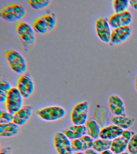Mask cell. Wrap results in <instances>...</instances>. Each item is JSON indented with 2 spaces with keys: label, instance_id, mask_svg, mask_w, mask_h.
Instances as JSON below:
<instances>
[{
  "label": "cell",
  "instance_id": "d6a6232c",
  "mask_svg": "<svg viewBox=\"0 0 137 154\" xmlns=\"http://www.w3.org/2000/svg\"><path fill=\"white\" fill-rule=\"evenodd\" d=\"M101 154H114V152H112L111 150H107V151H105L104 152H102L101 153Z\"/></svg>",
  "mask_w": 137,
  "mask_h": 154
},
{
  "label": "cell",
  "instance_id": "484cf974",
  "mask_svg": "<svg viewBox=\"0 0 137 154\" xmlns=\"http://www.w3.org/2000/svg\"><path fill=\"white\" fill-rule=\"evenodd\" d=\"M29 4L33 9L39 10L46 8L50 4V0H30Z\"/></svg>",
  "mask_w": 137,
  "mask_h": 154
},
{
  "label": "cell",
  "instance_id": "2e32d148",
  "mask_svg": "<svg viewBox=\"0 0 137 154\" xmlns=\"http://www.w3.org/2000/svg\"><path fill=\"white\" fill-rule=\"evenodd\" d=\"M62 132L70 140H73L87 134V130L85 125H73L63 130Z\"/></svg>",
  "mask_w": 137,
  "mask_h": 154
},
{
  "label": "cell",
  "instance_id": "8fae6325",
  "mask_svg": "<svg viewBox=\"0 0 137 154\" xmlns=\"http://www.w3.org/2000/svg\"><path fill=\"white\" fill-rule=\"evenodd\" d=\"M17 32L20 38L26 43L32 45L35 41V31L33 26L25 21H20L17 24Z\"/></svg>",
  "mask_w": 137,
  "mask_h": 154
},
{
  "label": "cell",
  "instance_id": "44dd1931",
  "mask_svg": "<svg viewBox=\"0 0 137 154\" xmlns=\"http://www.w3.org/2000/svg\"><path fill=\"white\" fill-rule=\"evenodd\" d=\"M19 126L14 122L0 124V136L3 137H10L17 134Z\"/></svg>",
  "mask_w": 137,
  "mask_h": 154
},
{
  "label": "cell",
  "instance_id": "9c48e42d",
  "mask_svg": "<svg viewBox=\"0 0 137 154\" xmlns=\"http://www.w3.org/2000/svg\"><path fill=\"white\" fill-rule=\"evenodd\" d=\"M54 145L58 154H74L72 143L62 132H58L55 134L54 138Z\"/></svg>",
  "mask_w": 137,
  "mask_h": 154
},
{
  "label": "cell",
  "instance_id": "cb8c5ba5",
  "mask_svg": "<svg viewBox=\"0 0 137 154\" xmlns=\"http://www.w3.org/2000/svg\"><path fill=\"white\" fill-rule=\"evenodd\" d=\"M10 83L4 77L0 78V102H5L7 96L11 89Z\"/></svg>",
  "mask_w": 137,
  "mask_h": 154
},
{
  "label": "cell",
  "instance_id": "d4e9b609",
  "mask_svg": "<svg viewBox=\"0 0 137 154\" xmlns=\"http://www.w3.org/2000/svg\"><path fill=\"white\" fill-rule=\"evenodd\" d=\"M130 6L129 1L128 0H114L113 1L115 13H121L128 11Z\"/></svg>",
  "mask_w": 137,
  "mask_h": 154
},
{
  "label": "cell",
  "instance_id": "4316f807",
  "mask_svg": "<svg viewBox=\"0 0 137 154\" xmlns=\"http://www.w3.org/2000/svg\"><path fill=\"white\" fill-rule=\"evenodd\" d=\"M130 154H137V133H134L129 142L127 148Z\"/></svg>",
  "mask_w": 137,
  "mask_h": 154
},
{
  "label": "cell",
  "instance_id": "3957f363",
  "mask_svg": "<svg viewBox=\"0 0 137 154\" xmlns=\"http://www.w3.org/2000/svg\"><path fill=\"white\" fill-rule=\"evenodd\" d=\"M56 24V14L51 13L37 18L33 22L32 26L36 32L44 34L53 30Z\"/></svg>",
  "mask_w": 137,
  "mask_h": 154
},
{
  "label": "cell",
  "instance_id": "83f0119b",
  "mask_svg": "<svg viewBox=\"0 0 137 154\" xmlns=\"http://www.w3.org/2000/svg\"><path fill=\"white\" fill-rule=\"evenodd\" d=\"M14 115L8 111L1 109L0 110V124H5L12 122Z\"/></svg>",
  "mask_w": 137,
  "mask_h": 154
},
{
  "label": "cell",
  "instance_id": "30bf717a",
  "mask_svg": "<svg viewBox=\"0 0 137 154\" xmlns=\"http://www.w3.org/2000/svg\"><path fill=\"white\" fill-rule=\"evenodd\" d=\"M132 33V29L130 26L113 29L109 43L111 46L122 44L130 37Z\"/></svg>",
  "mask_w": 137,
  "mask_h": 154
},
{
  "label": "cell",
  "instance_id": "f546056e",
  "mask_svg": "<svg viewBox=\"0 0 137 154\" xmlns=\"http://www.w3.org/2000/svg\"><path fill=\"white\" fill-rule=\"evenodd\" d=\"M130 5L133 9L137 11V0L129 1Z\"/></svg>",
  "mask_w": 137,
  "mask_h": 154
},
{
  "label": "cell",
  "instance_id": "5bb4252c",
  "mask_svg": "<svg viewBox=\"0 0 137 154\" xmlns=\"http://www.w3.org/2000/svg\"><path fill=\"white\" fill-rule=\"evenodd\" d=\"M94 140L88 135L83 136L80 138L72 140V149L74 152H85L92 149Z\"/></svg>",
  "mask_w": 137,
  "mask_h": 154
},
{
  "label": "cell",
  "instance_id": "ba28073f",
  "mask_svg": "<svg viewBox=\"0 0 137 154\" xmlns=\"http://www.w3.org/2000/svg\"><path fill=\"white\" fill-rule=\"evenodd\" d=\"M95 28L97 36L103 43H110L112 30L107 20L99 16L96 20Z\"/></svg>",
  "mask_w": 137,
  "mask_h": 154
},
{
  "label": "cell",
  "instance_id": "4fadbf2b",
  "mask_svg": "<svg viewBox=\"0 0 137 154\" xmlns=\"http://www.w3.org/2000/svg\"><path fill=\"white\" fill-rule=\"evenodd\" d=\"M108 106L114 116L126 115V107L122 99L118 95L113 94L108 99Z\"/></svg>",
  "mask_w": 137,
  "mask_h": 154
},
{
  "label": "cell",
  "instance_id": "277c9868",
  "mask_svg": "<svg viewBox=\"0 0 137 154\" xmlns=\"http://www.w3.org/2000/svg\"><path fill=\"white\" fill-rule=\"evenodd\" d=\"M23 98L17 88L12 87L5 102L7 111L14 115L23 106Z\"/></svg>",
  "mask_w": 137,
  "mask_h": 154
},
{
  "label": "cell",
  "instance_id": "6da1fadb",
  "mask_svg": "<svg viewBox=\"0 0 137 154\" xmlns=\"http://www.w3.org/2000/svg\"><path fill=\"white\" fill-rule=\"evenodd\" d=\"M26 14L25 8L21 5L13 3L6 5L0 10V16L6 21L14 22L21 20Z\"/></svg>",
  "mask_w": 137,
  "mask_h": 154
},
{
  "label": "cell",
  "instance_id": "d6986e66",
  "mask_svg": "<svg viewBox=\"0 0 137 154\" xmlns=\"http://www.w3.org/2000/svg\"><path fill=\"white\" fill-rule=\"evenodd\" d=\"M129 140L122 136L113 140L110 150L115 154H121L127 149Z\"/></svg>",
  "mask_w": 137,
  "mask_h": 154
},
{
  "label": "cell",
  "instance_id": "836d02e7",
  "mask_svg": "<svg viewBox=\"0 0 137 154\" xmlns=\"http://www.w3.org/2000/svg\"><path fill=\"white\" fill-rule=\"evenodd\" d=\"M74 154H85V152H76Z\"/></svg>",
  "mask_w": 137,
  "mask_h": 154
},
{
  "label": "cell",
  "instance_id": "7c38bea8",
  "mask_svg": "<svg viewBox=\"0 0 137 154\" xmlns=\"http://www.w3.org/2000/svg\"><path fill=\"white\" fill-rule=\"evenodd\" d=\"M17 88L24 98H28L34 92V82L31 76L28 74H23L18 79Z\"/></svg>",
  "mask_w": 137,
  "mask_h": 154
},
{
  "label": "cell",
  "instance_id": "5b68a950",
  "mask_svg": "<svg viewBox=\"0 0 137 154\" xmlns=\"http://www.w3.org/2000/svg\"><path fill=\"white\" fill-rule=\"evenodd\" d=\"M89 104L86 101L76 105L71 114V120L73 125H85L88 117Z\"/></svg>",
  "mask_w": 137,
  "mask_h": 154
},
{
  "label": "cell",
  "instance_id": "603a6c76",
  "mask_svg": "<svg viewBox=\"0 0 137 154\" xmlns=\"http://www.w3.org/2000/svg\"><path fill=\"white\" fill-rule=\"evenodd\" d=\"M112 142V140L101 138L95 140L92 149L99 153L110 150L111 148Z\"/></svg>",
  "mask_w": 137,
  "mask_h": 154
},
{
  "label": "cell",
  "instance_id": "e0dca14e",
  "mask_svg": "<svg viewBox=\"0 0 137 154\" xmlns=\"http://www.w3.org/2000/svg\"><path fill=\"white\" fill-rule=\"evenodd\" d=\"M123 131L114 124H111L101 128L100 138L113 140L121 136Z\"/></svg>",
  "mask_w": 137,
  "mask_h": 154
},
{
  "label": "cell",
  "instance_id": "ffe728a7",
  "mask_svg": "<svg viewBox=\"0 0 137 154\" xmlns=\"http://www.w3.org/2000/svg\"><path fill=\"white\" fill-rule=\"evenodd\" d=\"M107 109L103 106L97 107L95 111L93 119L100 125L101 128L107 126L108 115Z\"/></svg>",
  "mask_w": 137,
  "mask_h": 154
},
{
  "label": "cell",
  "instance_id": "4dcf8cb0",
  "mask_svg": "<svg viewBox=\"0 0 137 154\" xmlns=\"http://www.w3.org/2000/svg\"><path fill=\"white\" fill-rule=\"evenodd\" d=\"M84 152H85V154H101L92 149L86 150Z\"/></svg>",
  "mask_w": 137,
  "mask_h": 154
},
{
  "label": "cell",
  "instance_id": "9a60e30c",
  "mask_svg": "<svg viewBox=\"0 0 137 154\" xmlns=\"http://www.w3.org/2000/svg\"><path fill=\"white\" fill-rule=\"evenodd\" d=\"M33 108L30 106H23L14 115L13 122L19 126L25 125L31 118Z\"/></svg>",
  "mask_w": 137,
  "mask_h": 154
},
{
  "label": "cell",
  "instance_id": "7a4b0ae2",
  "mask_svg": "<svg viewBox=\"0 0 137 154\" xmlns=\"http://www.w3.org/2000/svg\"><path fill=\"white\" fill-rule=\"evenodd\" d=\"M5 56L12 70L18 74H23L27 69V64L22 54L14 49L5 52Z\"/></svg>",
  "mask_w": 137,
  "mask_h": 154
},
{
  "label": "cell",
  "instance_id": "f1b7e54d",
  "mask_svg": "<svg viewBox=\"0 0 137 154\" xmlns=\"http://www.w3.org/2000/svg\"><path fill=\"white\" fill-rule=\"evenodd\" d=\"M12 149L11 147L8 146L2 148L0 150V154H12Z\"/></svg>",
  "mask_w": 137,
  "mask_h": 154
},
{
  "label": "cell",
  "instance_id": "7402d4cb",
  "mask_svg": "<svg viewBox=\"0 0 137 154\" xmlns=\"http://www.w3.org/2000/svg\"><path fill=\"white\" fill-rule=\"evenodd\" d=\"M87 130V135L89 136L94 140H96L100 138L101 129L99 124L92 119L87 121L85 124Z\"/></svg>",
  "mask_w": 137,
  "mask_h": 154
},
{
  "label": "cell",
  "instance_id": "1f68e13d",
  "mask_svg": "<svg viewBox=\"0 0 137 154\" xmlns=\"http://www.w3.org/2000/svg\"><path fill=\"white\" fill-rule=\"evenodd\" d=\"M134 87L135 92L137 94V73L135 76V78Z\"/></svg>",
  "mask_w": 137,
  "mask_h": 154
},
{
  "label": "cell",
  "instance_id": "8992f818",
  "mask_svg": "<svg viewBox=\"0 0 137 154\" xmlns=\"http://www.w3.org/2000/svg\"><path fill=\"white\" fill-rule=\"evenodd\" d=\"M38 115L46 121H56L64 117L66 111L64 108L59 106H51L42 108L38 111Z\"/></svg>",
  "mask_w": 137,
  "mask_h": 154
},
{
  "label": "cell",
  "instance_id": "ac0fdd59",
  "mask_svg": "<svg viewBox=\"0 0 137 154\" xmlns=\"http://www.w3.org/2000/svg\"><path fill=\"white\" fill-rule=\"evenodd\" d=\"M111 121L112 123L125 131L128 130L133 126L135 122V119L126 115L118 116H114L111 119Z\"/></svg>",
  "mask_w": 137,
  "mask_h": 154
},
{
  "label": "cell",
  "instance_id": "e575fe53",
  "mask_svg": "<svg viewBox=\"0 0 137 154\" xmlns=\"http://www.w3.org/2000/svg\"><path fill=\"white\" fill-rule=\"evenodd\" d=\"M121 154H130L129 152H124L122 153Z\"/></svg>",
  "mask_w": 137,
  "mask_h": 154
},
{
  "label": "cell",
  "instance_id": "52a82bcc",
  "mask_svg": "<svg viewBox=\"0 0 137 154\" xmlns=\"http://www.w3.org/2000/svg\"><path fill=\"white\" fill-rule=\"evenodd\" d=\"M133 15L129 11L112 14L109 17L108 22L113 29L130 26L133 21Z\"/></svg>",
  "mask_w": 137,
  "mask_h": 154
}]
</instances>
